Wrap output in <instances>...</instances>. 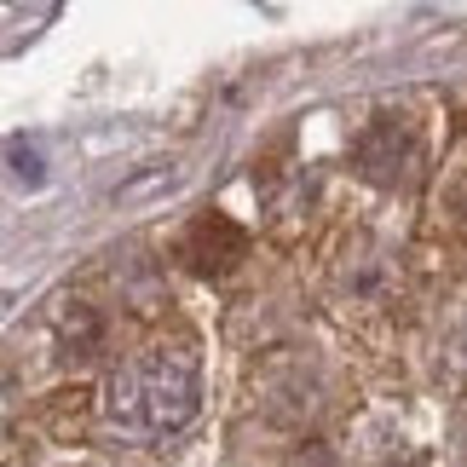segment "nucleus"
<instances>
[{"mask_svg": "<svg viewBox=\"0 0 467 467\" xmlns=\"http://www.w3.org/2000/svg\"><path fill=\"white\" fill-rule=\"evenodd\" d=\"M104 416H110L121 433H139V439L185 427L196 416V364H191V352L156 347L145 358H133L128 369H116L110 387H104Z\"/></svg>", "mask_w": 467, "mask_h": 467, "instance_id": "f257e3e1", "label": "nucleus"}, {"mask_svg": "<svg viewBox=\"0 0 467 467\" xmlns=\"http://www.w3.org/2000/svg\"><path fill=\"white\" fill-rule=\"evenodd\" d=\"M421 168V139L410 128V116H381L358 133V173L375 185H410Z\"/></svg>", "mask_w": 467, "mask_h": 467, "instance_id": "f03ea898", "label": "nucleus"}, {"mask_svg": "<svg viewBox=\"0 0 467 467\" xmlns=\"http://www.w3.org/2000/svg\"><path fill=\"white\" fill-rule=\"evenodd\" d=\"M179 254L191 260V272H202V277H225L231 265L248 254V237L225 220V213H202V220L185 231V248H179Z\"/></svg>", "mask_w": 467, "mask_h": 467, "instance_id": "7ed1b4c3", "label": "nucleus"}, {"mask_svg": "<svg viewBox=\"0 0 467 467\" xmlns=\"http://www.w3.org/2000/svg\"><path fill=\"white\" fill-rule=\"evenodd\" d=\"M58 340H64V358H93V352H99V340H104V323H99V312H93V306H76V312H64V329H58Z\"/></svg>", "mask_w": 467, "mask_h": 467, "instance_id": "20e7f679", "label": "nucleus"}]
</instances>
